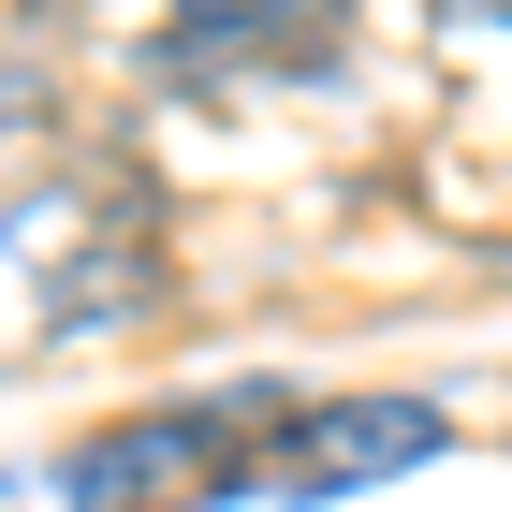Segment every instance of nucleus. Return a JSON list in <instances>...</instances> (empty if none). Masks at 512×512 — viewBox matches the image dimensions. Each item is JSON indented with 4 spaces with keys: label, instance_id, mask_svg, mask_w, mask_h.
Segmentation results:
<instances>
[{
    "label": "nucleus",
    "instance_id": "1",
    "mask_svg": "<svg viewBox=\"0 0 512 512\" xmlns=\"http://www.w3.org/2000/svg\"><path fill=\"white\" fill-rule=\"evenodd\" d=\"M74 512H205L235 498V483H264V454H249L235 410H132V425L74 439Z\"/></svg>",
    "mask_w": 512,
    "mask_h": 512
},
{
    "label": "nucleus",
    "instance_id": "2",
    "mask_svg": "<svg viewBox=\"0 0 512 512\" xmlns=\"http://www.w3.org/2000/svg\"><path fill=\"white\" fill-rule=\"evenodd\" d=\"M425 454H439V410H425V395H337V410H293V425L264 439V483H278V498H352V483L425 469Z\"/></svg>",
    "mask_w": 512,
    "mask_h": 512
},
{
    "label": "nucleus",
    "instance_id": "3",
    "mask_svg": "<svg viewBox=\"0 0 512 512\" xmlns=\"http://www.w3.org/2000/svg\"><path fill=\"white\" fill-rule=\"evenodd\" d=\"M352 30V0H176V59L205 74H308Z\"/></svg>",
    "mask_w": 512,
    "mask_h": 512
},
{
    "label": "nucleus",
    "instance_id": "4",
    "mask_svg": "<svg viewBox=\"0 0 512 512\" xmlns=\"http://www.w3.org/2000/svg\"><path fill=\"white\" fill-rule=\"evenodd\" d=\"M454 15H483V30H512V0H454Z\"/></svg>",
    "mask_w": 512,
    "mask_h": 512
}]
</instances>
